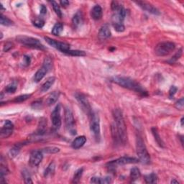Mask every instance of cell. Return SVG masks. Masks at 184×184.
<instances>
[{
  "label": "cell",
  "instance_id": "cell-38",
  "mask_svg": "<svg viewBox=\"0 0 184 184\" xmlns=\"http://www.w3.org/2000/svg\"><path fill=\"white\" fill-rule=\"evenodd\" d=\"M33 25L38 28H42L45 25V21L43 19H41V18H37V19L33 22Z\"/></svg>",
  "mask_w": 184,
  "mask_h": 184
},
{
  "label": "cell",
  "instance_id": "cell-21",
  "mask_svg": "<svg viewBox=\"0 0 184 184\" xmlns=\"http://www.w3.org/2000/svg\"><path fill=\"white\" fill-rule=\"evenodd\" d=\"M55 81L56 79L54 78V77H50V78L47 79L46 81L42 85L41 88H40V92L44 93L46 92L47 91H48L50 89V88L53 85L54 83H55Z\"/></svg>",
  "mask_w": 184,
  "mask_h": 184
},
{
  "label": "cell",
  "instance_id": "cell-22",
  "mask_svg": "<svg viewBox=\"0 0 184 184\" xmlns=\"http://www.w3.org/2000/svg\"><path fill=\"white\" fill-rule=\"evenodd\" d=\"M92 183H100V184H107L112 182V178L110 177H104V178H99V177H93L91 179Z\"/></svg>",
  "mask_w": 184,
  "mask_h": 184
},
{
  "label": "cell",
  "instance_id": "cell-9",
  "mask_svg": "<svg viewBox=\"0 0 184 184\" xmlns=\"http://www.w3.org/2000/svg\"><path fill=\"white\" fill-rule=\"evenodd\" d=\"M139 162V159L133 158V157L124 156L122 158H119L115 160H112V162H110L107 165L110 168H114L117 166V165H124L127 164H132V163H137Z\"/></svg>",
  "mask_w": 184,
  "mask_h": 184
},
{
  "label": "cell",
  "instance_id": "cell-12",
  "mask_svg": "<svg viewBox=\"0 0 184 184\" xmlns=\"http://www.w3.org/2000/svg\"><path fill=\"white\" fill-rule=\"evenodd\" d=\"M61 105L56 106V107L54 109L53 112L51 113V120L52 124H53V128L56 129H58L61 126Z\"/></svg>",
  "mask_w": 184,
  "mask_h": 184
},
{
  "label": "cell",
  "instance_id": "cell-24",
  "mask_svg": "<svg viewBox=\"0 0 184 184\" xmlns=\"http://www.w3.org/2000/svg\"><path fill=\"white\" fill-rule=\"evenodd\" d=\"M24 144H25V142L24 143H18V144H16L15 146L10 150V156L11 157V158H15V157H16L18 155V154H19L20 150H21L22 147L23 146Z\"/></svg>",
  "mask_w": 184,
  "mask_h": 184
},
{
  "label": "cell",
  "instance_id": "cell-20",
  "mask_svg": "<svg viewBox=\"0 0 184 184\" xmlns=\"http://www.w3.org/2000/svg\"><path fill=\"white\" fill-rule=\"evenodd\" d=\"M60 96V92H53L49 95L46 100V104L47 106H51L56 103L58 101V99Z\"/></svg>",
  "mask_w": 184,
  "mask_h": 184
},
{
  "label": "cell",
  "instance_id": "cell-16",
  "mask_svg": "<svg viewBox=\"0 0 184 184\" xmlns=\"http://www.w3.org/2000/svg\"><path fill=\"white\" fill-rule=\"evenodd\" d=\"M111 36V31L109 25L105 24L101 27L99 32V38L101 40H106Z\"/></svg>",
  "mask_w": 184,
  "mask_h": 184
},
{
  "label": "cell",
  "instance_id": "cell-42",
  "mask_svg": "<svg viewBox=\"0 0 184 184\" xmlns=\"http://www.w3.org/2000/svg\"><path fill=\"white\" fill-rule=\"evenodd\" d=\"M13 43H10V42H7L5 44H4V48H3V51L4 52H8L9 51H10L11 49L13 47Z\"/></svg>",
  "mask_w": 184,
  "mask_h": 184
},
{
  "label": "cell",
  "instance_id": "cell-44",
  "mask_svg": "<svg viewBox=\"0 0 184 184\" xmlns=\"http://www.w3.org/2000/svg\"><path fill=\"white\" fill-rule=\"evenodd\" d=\"M177 90H178V88H177L176 86H172L171 87H170V90H169V96H170V98H172V97L175 94H176V93L177 92Z\"/></svg>",
  "mask_w": 184,
  "mask_h": 184
},
{
  "label": "cell",
  "instance_id": "cell-40",
  "mask_svg": "<svg viewBox=\"0 0 184 184\" xmlns=\"http://www.w3.org/2000/svg\"><path fill=\"white\" fill-rule=\"evenodd\" d=\"M182 56V49H180L175 55L172 57V58L169 61L170 63H173L177 60H178L181 58V56Z\"/></svg>",
  "mask_w": 184,
  "mask_h": 184
},
{
  "label": "cell",
  "instance_id": "cell-37",
  "mask_svg": "<svg viewBox=\"0 0 184 184\" xmlns=\"http://www.w3.org/2000/svg\"><path fill=\"white\" fill-rule=\"evenodd\" d=\"M17 90V86L14 83H11V84H9L7 87L5 88V92L8 94H12V93H15Z\"/></svg>",
  "mask_w": 184,
  "mask_h": 184
},
{
  "label": "cell",
  "instance_id": "cell-46",
  "mask_svg": "<svg viewBox=\"0 0 184 184\" xmlns=\"http://www.w3.org/2000/svg\"><path fill=\"white\" fill-rule=\"evenodd\" d=\"M47 13V7H45L44 4H42L40 6V14L44 15Z\"/></svg>",
  "mask_w": 184,
  "mask_h": 184
},
{
  "label": "cell",
  "instance_id": "cell-29",
  "mask_svg": "<svg viewBox=\"0 0 184 184\" xmlns=\"http://www.w3.org/2000/svg\"><path fill=\"white\" fill-rule=\"evenodd\" d=\"M55 168H56L55 163H51V164L48 165V167L47 168V169L45 170V171L44 173V176L45 177L51 176L54 173V172H55Z\"/></svg>",
  "mask_w": 184,
  "mask_h": 184
},
{
  "label": "cell",
  "instance_id": "cell-17",
  "mask_svg": "<svg viewBox=\"0 0 184 184\" xmlns=\"http://www.w3.org/2000/svg\"><path fill=\"white\" fill-rule=\"evenodd\" d=\"M102 15H103V11H102L101 7L99 4L95 5L91 11V16L95 20H99L101 19L102 17Z\"/></svg>",
  "mask_w": 184,
  "mask_h": 184
},
{
  "label": "cell",
  "instance_id": "cell-14",
  "mask_svg": "<svg viewBox=\"0 0 184 184\" xmlns=\"http://www.w3.org/2000/svg\"><path fill=\"white\" fill-rule=\"evenodd\" d=\"M135 3L137 4L140 7H141L143 10L146 11V12L150 13V14L155 15H160V12H159V10L156 7H155L153 5H152L151 4L147 3V2H141V1L135 2Z\"/></svg>",
  "mask_w": 184,
  "mask_h": 184
},
{
  "label": "cell",
  "instance_id": "cell-48",
  "mask_svg": "<svg viewBox=\"0 0 184 184\" xmlns=\"http://www.w3.org/2000/svg\"><path fill=\"white\" fill-rule=\"evenodd\" d=\"M171 183H179V182L178 181L175 180V179H173V180L171 181Z\"/></svg>",
  "mask_w": 184,
  "mask_h": 184
},
{
  "label": "cell",
  "instance_id": "cell-49",
  "mask_svg": "<svg viewBox=\"0 0 184 184\" xmlns=\"http://www.w3.org/2000/svg\"><path fill=\"white\" fill-rule=\"evenodd\" d=\"M181 126H183V117H182L181 118Z\"/></svg>",
  "mask_w": 184,
  "mask_h": 184
},
{
  "label": "cell",
  "instance_id": "cell-5",
  "mask_svg": "<svg viewBox=\"0 0 184 184\" xmlns=\"http://www.w3.org/2000/svg\"><path fill=\"white\" fill-rule=\"evenodd\" d=\"M17 41L21 43L23 45H25L27 47H32V48L44 50L45 47L39 41V40L36 38L27 37V36H19L17 38Z\"/></svg>",
  "mask_w": 184,
  "mask_h": 184
},
{
  "label": "cell",
  "instance_id": "cell-23",
  "mask_svg": "<svg viewBox=\"0 0 184 184\" xmlns=\"http://www.w3.org/2000/svg\"><path fill=\"white\" fill-rule=\"evenodd\" d=\"M46 127H47V122L45 119H41L40 120L39 125H38V128L37 130V135H44L45 132V130H46Z\"/></svg>",
  "mask_w": 184,
  "mask_h": 184
},
{
  "label": "cell",
  "instance_id": "cell-8",
  "mask_svg": "<svg viewBox=\"0 0 184 184\" xmlns=\"http://www.w3.org/2000/svg\"><path fill=\"white\" fill-rule=\"evenodd\" d=\"M65 127L71 135H74L76 134L75 129V119L71 109L67 107L65 110Z\"/></svg>",
  "mask_w": 184,
  "mask_h": 184
},
{
  "label": "cell",
  "instance_id": "cell-15",
  "mask_svg": "<svg viewBox=\"0 0 184 184\" xmlns=\"http://www.w3.org/2000/svg\"><path fill=\"white\" fill-rule=\"evenodd\" d=\"M14 129V124L10 120H7L1 129V137L7 138L12 135Z\"/></svg>",
  "mask_w": 184,
  "mask_h": 184
},
{
  "label": "cell",
  "instance_id": "cell-47",
  "mask_svg": "<svg viewBox=\"0 0 184 184\" xmlns=\"http://www.w3.org/2000/svg\"><path fill=\"white\" fill-rule=\"evenodd\" d=\"M60 4H61V6H63V7H66L70 4V2L69 1H66V0H63V1H61Z\"/></svg>",
  "mask_w": 184,
  "mask_h": 184
},
{
  "label": "cell",
  "instance_id": "cell-30",
  "mask_svg": "<svg viewBox=\"0 0 184 184\" xmlns=\"http://www.w3.org/2000/svg\"><path fill=\"white\" fill-rule=\"evenodd\" d=\"M41 151L43 153H47V154H55L58 153L60 152V149L56 147H46L45 148L41 150Z\"/></svg>",
  "mask_w": 184,
  "mask_h": 184
},
{
  "label": "cell",
  "instance_id": "cell-27",
  "mask_svg": "<svg viewBox=\"0 0 184 184\" xmlns=\"http://www.w3.org/2000/svg\"><path fill=\"white\" fill-rule=\"evenodd\" d=\"M144 179L147 183H156L158 181V176L155 173H152L150 174L145 176Z\"/></svg>",
  "mask_w": 184,
  "mask_h": 184
},
{
  "label": "cell",
  "instance_id": "cell-33",
  "mask_svg": "<svg viewBox=\"0 0 184 184\" xmlns=\"http://www.w3.org/2000/svg\"><path fill=\"white\" fill-rule=\"evenodd\" d=\"M31 96H32L31 94L20 95V96L16 97V98L13 100V101L15 102V103H21V102L25 101L26 100L29 99L31 97Z\"/></svg>",
  "mask_w": 184,
  "mask_h": 184
},
{
  "label": "cell",
  "instance_id": "cell-19",
  "mask_svg": "<svg viewBox=\"0 0 184 184\" xmlns=\"http://www.w3.org/2000/svg\"><path fill=\"white\" fill-rule=\"evenodd\" d=\"M86 142V138L85 136H79L77 137L72 142V147L74 149H79L83 147Z\"/></svg>",
  "mask_w": 184,
  "mask_h": 184
},
{
  "label": "cell",
  "instance_id": "cell-41",
  "mask_svg": "<svg viewBox=\"0 0 184 184\" xmlns=\"http://www.w3.org/2000/svg\"><path fill=\"white\" fill-rule=\"evenodd\" d=\"M176 107L179 110H183L184 107V99L183 97L181 98L178 101H176Z\"/></svg>",
  "mask_w": 184,
  "mask_h": 184
},
{
  "label": "cell",
  "instance_id": "cell-3",
  "mask_svg": "<svg viewBox=\"0 0 184 184\" xmlns=\"http://www.w3.org/2000/svg\"><path fill=\"white\" fill-rule=\"evenodd\" d=\"M136 149L139 161L143 164H149L150 163V156L147 150L142 137L140 135H137L136 138Z\"/></svg>",
  "mask_w": 184,
  "mask_h": 184
},
{
  "label": "cell",
  "instance_id": "cell-35",
  "mask_svg": "<svg viewBox=\"0 0 184 184\" xmlns=\"http://www.w3.org/2000/svg\"><path fill=\"white\" fill-rule=\"evenodd\" d=\"M51 4H52V6H53L54 11H55L56 14L58 15L59 17H62V12H61L59 4L55 1H52Z\"/></svg>",
  "mask_w": 184,
  "mask_h": 184
},
{
  "label": "cell",
  "instance_id": "cell-31",
  "mask_svg": "<svg viewBox=\"0 0 184 184\" xmlns=\"http://www.w3.org/2000/svg\"><path fill=\"white\" fill-rule=\"evenodd\" d=\"M0 22H1V25L4 26H10L13 25V22L12 20L9 19L8 17H5V16H4L2 14L0 16Z\"/></svg>",
  "mask_w": 184,
  "mask_h": 184
},
{
  "label": "cell",
  "instance_id": "cell-13",
  "mask_svg": "<svg viewBox=\"0 0 184 184\" xmlns=\"http://www.w3.org/2000/svg\"><path fill=\"white\" fill-rule=\"evenodd\" d=\"M43 158V153L41 150H33L29 157V163L33 166H38Z\"/></svg>",
  "mask_w": 184,
  "mask_h": 184
},
{
  "label": "cell",
  "instance_id": "cell-10",
  "mask_svg": "<svg viewBox=\"0 0 184 184\" xmlns=\"http://www.w3.org/2000/svg\"><path fill=\"white\" fill-rule=\"evenodd\" d=\"M44 39L50 45L55 47L56 49L58 50V51H60L63 53H65L68 51L70 50V45L68 44V43L57 41V40L51 39V38H50L48 37H45Z\"/></svg>",
  "mask_w": 184,
  "mask_h": 184
},
{
  "label": "cell",
  "instance_id": "cell-1",
  "mask_svg": "<svg viewBox=\"0 0 184 184\" xmlns=\"http://www.w3.org/2000/svg\"><path fill=\"white\" fill-rule=\"evenodd\" d=\"M112 115L114 120V124L113 125L117 130L118 135L119 137L120 142L122 144L125 145L128 141V132H127V127L125 122H124L123 114L122 111L119 109L114 110L112 112Z\"/></svg>",
  "mask_w": 184,
  "mask_h": 184
},
{
  "label": "cell",
  "instance_id": "cell-32",
  "mask_svg": "<svg viewBox=\"0 0 184 184\" xmlns=\"http://www.w3.org/2000/svg\"><path fill=\"white\" fill-rule=\"evenodd\" d=\"M83 172V168H79V170H77L75 172L74 178H73V182L79 183L81 178V176H82Z\"/></svg>",
  "mask_w": 184,
  "mask_h": 184
},
{
  "label": "cell",
  "instance_id": "cell-43",
  "mask_svg": "<svg viewBox=\"0 0 184 184\" xmlns=\"http://www.w3.org/2000/svg\"><path fill=\"white\" fill-rule=\"evenodd\" d=\"M42 105H43V104H42L41 101H36L32 104V107H33V109H35V110H38V109L41 108Z\"/></svg>",
  "mask_w": 184,
  "mask_h": 184
},
{
  "label": "cell",
  "instance_id": "cell-45",
  "mask_svg": "<svg viewBox=\"0 0 184 184\" xmlns=\"http://www.w3.org/2000/svg\"><path fill=\"white\" fill-rule=\"evenodd\" d=\"M24 65H25V66H27V65H29V63H30V58H29V56H24Z\"/></svg>",
  "mask_w": 184,
  "mask_h": 184
},
{
  "label": "cell",
  "instance_id": "cell-18",
  "mask_svg": "<svg viewBox=\"0 0 184 184\" xmlns=\"http://www.w3.org/2000/svg\"><path fill=\"white\" fill-rule=\"evenodd\" d=\"M83 23V15L81 12L79 11L74 15L72 19V25L74 28H77Z\"/></svg>",
  "mask_w": 184,
  "mask_h": 184
},
{
  "label": "cell",
  "instance_id": "cell-39",
  "mask_svg": "<svg viewBox=\"0 0 184 184\" xmlns=\"http://www.w3.org/2000/svg\"><path fill=\"white\" fill-rule=\"evenodd\" d=\"M113 27L116 31L119 32V33H122V32L124 31L125 28H124V25L122 23H115L113 24Z\"/></svg>",
  "mask_w": 184,
  "mask_h": 184
},
{
  "label": "cell",
  "instance_id": "cell-36",
  "mask_svg": "<svg viewBox=\"0 0 184 184\" xmlns=\"http://www.w3.org/2000/svg\"><path fill=\"white\" fill-rule=\"evenodd\" d=\"M22 176H23L25 183H33V181L31 179V176L29 175V172L27 170H24L22 171Z\"/></svg>",
  "mask_w": 184,
  "mask_h": 184
},
{
  "label": "cell",
  "instance_id": "cell-2",
  "mask_svg": "<svg viewBox=\"0 0 184 184\" xmlns=\"http://www.w3.org/2000/svg\"><path fill=\"white\" fill-rule=\"evenodd\" d=\"M112 81L122 86V87L134 91V92H137L138 94L142 95V96H147V92L139 83H137V81L133 80V79L128 78V77L119 76H114L112 79Z\"/></svg>",
  "mask_w": 184,
  "mask_h": 184
},
{
  "label": "cell",
  "instance_id": "cell-25",
  "mask_svg": "<svg viewBox=\"0 0 184 184\" xmlns=\"http://www.w3.org/2000/svg\"><path fill=\"white\" fill-rule=\"evenodd\" d=\"M141 176V173L138 168H133L131 169L130 171V178L132 181H135L138 180Z\"/></svg>",
  "mask_w": 184,
  "mask_h": 184
},
{
  "label": "cell",
  "instance_id": "cell-26",
  "mask_svg": "<svg viewBox=\"0 0 184 184\" xmlns=\"http://www.w3.org/2000/svg\"><path fill=\"white\" fill-rule=\"evenodd\" d=\"M63 25L62 23H61V22H58V23H56L55 25L53 26V29H52L51 33L53 35L58 36V35H60V34L61 33V32L63 31Z\"/></svg>",
  "mask_w": 184,
  "mask_h": 184
},
{
  "label": "cell",
  "instance_id": "cell-6",
  "mask_svg": "<svg viewBox=\"0 0 184 184\" xmlns=\"http://www.w3.org/2000/svg\"><path fill=\"white\" fill-rule=\"evenodd\" d=\"M52 65H53V63H52V60L51 58H49V57L45 58L42 67L35 73V76H34V81L36 83H38L39 81H41L46 75L47 73L51 69Z\"/></svg>",
  "mask_w": 184,
  "mask_h": 184
},
{
  "label": "cell",
  "instance_id": "cell-4",
  "mask_svg": "<svg viewBox=\"0 0 184 184\" xmlns=\"http://www.w3.org/2000/svg\"><path fill=\"white\" fill-rule=\"evenodd\" d=\"M176 48V45L172 42H162L158 43L155 48V53L158 56L169 55Z\"/></svg>",
  "mask_w": 184,
  "mask_h": 184
},
{
  "label": "cell",
  "instance_id": "cell-11",
  "mask_svg": "<svg viewBox=\"0 0 184 184\" xmlns=\"http://www.w3.org/2000/svg\"><path fill=\"white\" fill-rule=\"evenodd\" d=\"M75 96H76L77 101H79V104H80L81 107H82L83 110H84L88 115L92 114V107H91L89 101H88V99L86 98L85 95L81 94V93H76Z\"/></svg>",
  "mask_w": 184,
  "mask_h": 184
},
{
  "label": "cell",
  "instance_id": "cell-7",
  "mask_svg": "<svg viewBox=\"0 0 184 184\" xmlns=\"http://www.w3.org/2000/svg\"><path fill=\"white\" fill-rule=\"evenodd\" d=\"M90 121V129L94 135L95 139L99 140L100 139V121L99 115L96 113H92Z\"/></svg>",
  "mask_w": 184,
  "mask_h": 184
},
{
  "label": "cell",
  "instance_id": "cell-28",
  "mask_svg": "<svg viewBox=\"0 0 184 184\" xmlns=\"http://www.w3.org/2000/svg\"><path fill=\"white\" fill-rule=\"evenodd\" d=\"M152 132H153V135H154V137H155V141L157 142V143L160 145V147H164V143L162 141V140H161V138L160 137V135H159L158 134V129H157L156 128H152Z\"/></svg>",
  "mask_w": 184,
  "mask_h": 184
},
{
  "label": "cell",
  "instance_id": "cell-34",
  "mask_svg": "<svg viewBox=\"0 0 184 184\" xmlns=\"http://www.w3.org/2000/svg\"><path fill=\"white\" fill-rule=\"evenodd\" d=\"M65 54L67 55L71 56H85L86 53L84 51H71V50H69Z\"/></svg>",
  "mask_w": 184,
  "mask_h": 184
}]
</instances>
